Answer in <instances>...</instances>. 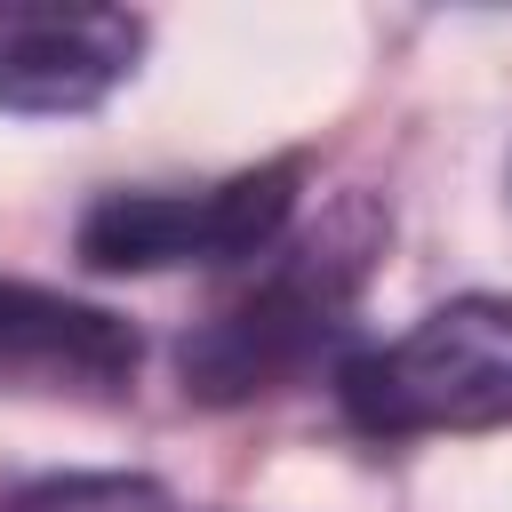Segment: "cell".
<instances>
[{
    "label": "cell",
    "mask_w": 512,
    "mask_h": 512,
    "mask_svg": "<svg viewBox=\"0 0 512 512\" xmlns=\"http://www.w3.org/2000/svg\"><path fill=\"white\" fill-rule=\"evenodd\" d=\"M384 224L376 208H344L328 216L304 248H288L280 264H264L240 296H224L176 352L184 368V392L208 400V408H232V400H256V392H280L296 384L336 336H344V312L360 296V272L376 256Z\"/></svg>",
    "instance_id": "6da1fadb"
},
{
    "label": "cell",
    "mask_w": 512,
    "mask_h": 512,
    "mask_svg": "<svg viewBox=\"0 0 512 512\" xmlns=\"http://www.w3.org/2000/svg\"><path fill=\"white\" fill-rule=\"evenodd\" d=\"M336 400L368 440L512 424V296H456L408 336L344 360Z\"/></svg>",
    "instance_id": "7a4b0ae2"
},
{
    "label": "cell",
    "mask_w": 512,
    "mask_h": 512,
    "mask_svg": "<svg viewBox=\"0 0 512 512\" xmlns=\"http://www.w3.org/2000/svg\"><path fill=\"white\" fill-rule=\"evenodd\" d=\"M304 200V152L256 160L224 184L200 192H104L80 232L72 256L88 272H168V264H240L280 248L288 216Z\"/></svg>",
    "instance_id": "3957f363"
},
{
    "label": "cell",
    "mask_w": 512,
    "mask_h": 512,
    "mask_svg": "<svg viewBox=\"0 0 512 512\" xmlns=\"http://www.w3.org/2000/svg\"><path fill=\"white\" fill-rule=\"evenodd\" d=\"M144 56L128 8H0V112L64 120L104 104Z\"/></svg>",
    "instance_id": "277c9868"
},
{
    "label": "cell",
    "mask_w": 512,
    "mask_h": 512,
    "mask_svg": "<svg viewBox=\"0 0 512 512\" xmlns=\"http://www.w3.org/2000/svg\"><path fill=\"white\" fill-rule=\"evenodd\" d=\"M144 368L136 320L80 304L40 280H0V384L8 392H64V400H120Z\"/></svg>",
    "instance_id": "5b68a950"
},
{
    "label": "cell",
    "mask_w": 512,
    "mask_h": 512,
    "mask_svg": "<svg viewBox=\"0 0 512 512\" xmlns=\"http://www.w3.org/2000/svg\"><path fill=\"white\" fill-rule=\"evenodd\" d=\"M0 512H176V496L144 472H56L16 488Z\"/></svg>",
    "instance_id": "8992f818"
}]
</instances>
